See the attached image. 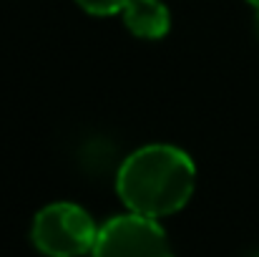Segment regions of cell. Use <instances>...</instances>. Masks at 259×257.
<instances>
[{
    "instance_id": "cell-1",
    "label": "cell",
    "mask_w": 259,
    "mask_h": 257,
    "mask_svg": "<svg viewBox=\"0 0 259 257\" xmlns=\"http://www.w3.org/2000/svg\"><path fill=\"white\" fill-rule=\"evenodd\" d=\"M196 167L191 157L169 144H149L126 157L116 174L118 199L139 214L169 217L194 194Z\"/></svg>"
},
{
    "instance_id": "cell-2",
    "label": "cell",
    "mask_w": 259,
    "mask_h": 257,
    "mask_svg": "<svg viewBox=\"0 0 259 257\" xmlns=\"http://www.w3.org/2000/svg\"><path fill=\"white\" fill-rule=\"evenodd\" d=\"M30 240L46 255H86L96 250L98 227L83 207L71 202H53L35 214Z\"/></svg>"
},
{
    "instance_id": "cell-3",
    "label": "cell",
    "mask_w": 259,
    "mask_h": 257,
    "mask_svg": "<svg viewBox=\"0 0 259 257\" xmlns=\"http://www.w3.org/2000/svg\"><path fill=\"white\" fill-rule=\"evenodd\" d=\"M171 252L166 230L156 217L131 212L108 219L98 227V240L93 255H131V257H161Z\"/></svg>"
},
{
    "instance_id": "cell-4",
    "label": "cell",
    "mask_w": 259,
    "mask_h": 257,
    "mask_svg": "<svg viewBox=\"0 0 259 257\" xmlns=\"http://www.w3.org/2000/svg\"><path fill=\"white\" fill-rule=\"evenodd\" d=\"M121 15L126 28L141 41H159L171 30V13L161 0H128Z\"/></svg>"
},
{
    "instance_id": "cell-5",
    "label": "cell",
    "mask_w": 259,
    "mask_h": 257,
    "mask_svg": "<svg viewBox=\"0 0 259 257\" xmlns=\"http://www.w3.org/2000/svg\"><path fill=\"white\" fill-rule=\"evenodd\" d=\"M76 3H78L81 10H86L88 15H96V18L118 15L128 5V0H76Z\"/></svg>"
},
{
    "instance_id": "cell-6",
    "label": "cell",
    "mask_w": 259,
    "mask_h": 257,
    "mask_svg": "<svg viewBox=\"0 0 259 257\" xmlns=\"http://www.w3.org/2000/svg\"><path fill=\"white\" fill-rule=\"evenodd\" d=\"M249 5H254V8H259V0H247Z\"/></svg>"
}]
</instances>
